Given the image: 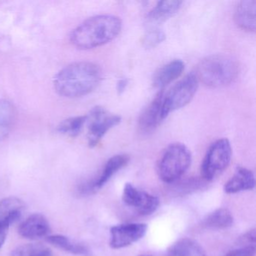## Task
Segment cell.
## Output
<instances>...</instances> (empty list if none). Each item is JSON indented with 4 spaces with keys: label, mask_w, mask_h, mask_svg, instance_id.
I'll use <instances>...</instances> for the list:
<instances>
[{
    "label": "cell",
    "mask_w": 256,
    "mask_h": 256,
    "mask_svg": "<svg viewBox=\"0 0 256 256\" xmlns=\"http://www.w3.org/2000/svg\"><path fill=\"white\" fill-rule=\"evenodd\" d=\"M102 80L98 66L90 62H77L67 66L54 78L55 90L66 98H78L94 90Z\"/></svg>",
    "instance_id": "1"
},
{
    "label": "cell",
    "mask_w": 256,
    "mask_h": 256,
    "mask_svg": "<svg viewBox=\"0 0 256 256\" xmlns=\"http://www.w3.org/2000/svg\"><path fill=\"white\" fill-rule=\"evenodd\" d=\"M122 26V20L116 16H94L73 31L71 42L74 47L82 50L101 47L116 38L120 34Z\"/></svg>",
    "instance_id": "2"
},
{
    "label": "cell",
    "mask_w": 256,
    "mask_h": 256,
    "mask_svg": "<svg viewBox=\"0 0 256 256\" xmlns=\"http://www.w3.org/2000/svg\"><path fill=\"white\" fill-rule=\"evenodd\" d=\"M239 72V64L234 59L228 55L215 54L200 60L194 74L205 86L218 88L233 83Z\"/></svg>",
    "instance_id": "3"
},
{
    "label": "cell",
    "mask_w": 256,
    "mask_h": 256,
    "mask_svg": "<svg viewBox=\"0 0 256 256\" xmlns=\"http://www.w3.org/2000/svg\"><path fill=\"white\" fill-rule=\"evenodd\" d=\"M192 154L184 144L169 145L158 163V174L166 184H172L182 178L191 166Z\"/></svg>",
    "instance_id": "4"
},
{
    "label": "cell",
    "mask_w": 256,
    "mask_h": 256,
    "mask_svg": "<svg viewBox=\"0 0 256 256\" xmlns=\"http://www.w3.org/2000/svg\"><path fill=\"white\" fill-rule=\"evenodd\" d=\"M232 149L227 138L216 140L206 151L202 162L200 173L204 179L212 181L221 174L230 164Z\"/></svg>",
    "instance_id": "5"
},
{
    "label": "cell",
    "mask_w": 256,
    "mask_h": 256,
    "mask_svg": "<svg viewBox=\"0 0 256 256\" xmlns=\"http://www.w3.org/2000/svg\"><path fill=\"white\" fill-rule=\"evenodd\" d=\"M198 84V79L194 72L190 73L163 96L162 108L164 118L172 112L185 107L192 101L197 92Z\"/></svg>",
    "instance_id": "6"
},
{
    "label": "cell",
    "mask_w": 256,
    "mask_h": 256,
    "mask_svg": "<svg viewBox=\"0 0 256 256\" xmlns=\"http://www.w3.org/2000/svg\"><path fill=\"white\" fill-rule=\"evenodd\" d=\"M88 122V144L90 148L96 146L106 133L120 124V116L112 114L104 108L97 106L94 108L86 115Z\"/></svg>",
    "instance_id": "7"
},
{
    "label": "cell",
    "mask_w": 256,
    "mask_h": 256,
    "mask_svg": "<svg viewBox=\"0 0 256 256\" xmlns=\"http://www.w3.org/2000/svg\"><path fill=\"white\" fill-rule=\"evenodd\" d=\"M122 202L140 216L154 214L160 206V199L154 194L126 184L122 190Z\"/></svg>",
    "instance_id": "8"
},
{
    "label": "cell",
    "mask_w": 256,
    "mask_h": 256,
    "mask_svg": "<svg viewBox=\"0 0 256 256\" xmlns=\"http://www.w3.org/2000/svg\"><path fill=\"white\" fill-rule=\"evenodd\" d=\"M130 161V157L126 154L114 156L108 160L101 174L96 179L82 182L78 186L77 193L80 196H88L102 188L120 170L125 167Z\"/></svg>",
    "instance_id": "9"
},
{
    "label": "cell",
    "mask_w": 256,
    "mask_h": 256,
    "mask_svg": "<svg viewBox=\"0 0 256 256\" xmlns=\"http://www.w3.org/2000/svg\"><path fill=\"white\" fill-rule=\"evenodd\" d=\"M148 229L145 223H126L113 226L110 230V246L115 250L130 246L142 239Z\"/></svg>",
    "instance_id": "10"
},
{
    "label": "cell",
    "mask_w": 256,
    "mask_h": 256,
    "mask_svg": "<svg viewBox=\"0 0 256 256\" xmlns=\"http://www.w3.org/2000/svg\"><path fill=\"white\" fill-rule=\"evenodd\" d=\"M163 92H160L142 112L138 120V128L144 134L155 131L160 122L164 119L163 114Z\"/></svg>",
    "instance_id": "11"
},
{
    "label": "cell",
    "mask_w": 256,
    "mask_h": 256,
    "mask_svg": "<svg viewBox=\"0 0 256 256\" xmlns=\"http://www.w3.org/2000/svg\"><path fill=\"white\" fill-rule=\"evenodd\" d=\"M25 204L19 198L10 196L0 200V228L8 230L10 226L23 215Z\"/></svg>",
    "instance_id": "12"
},
{
    "label": "cell",
    "mask_w": 256,
    "mask_h": 256,
    "mask_svg": "<svg viewBox=\"0 0 256 256\" xmlns=\"http://www.w3.org/2000/svg\"><path fill=\"white\" fill-rule=\"evenodd\" d=\"M50 230L48 221L44 216L40 214L30 216L18 228L19 234L28 239H38L46 236Z\"/></svg>",
    "instance_id": "13"
},
{
    "label": "cell",
    "mask_w": 256,
    "mask_h": 256,
    "mask_svg": "<svg viewBox=\"0 0 256 256\" xmlns=\"http://www.w3.org/2000/svg\"><path fill=\"white\" fill-rule=\"evenodd\" d=\"M256 186L254 174L250 169L238 167L232 178L224 186V192L235 194L240 192L252 190Z\"/></svg>",
    "instance_id": "14"
},
{
    "label": "cell",
    "mask_w": 256,
    "mask_h": 256,
    "mask_svg": "<svg viewBox=\"0 0 256 256\" xmlns=\"http://www.w3.org/2000/svg\"><path fill=\"white\" fill-rule=\"evenodd\" d=\"M256 0H245L238 2L234 13V20L240 29L248 32L256 31Z\"/></svg>",
    "instance_id": "15"
},
{
    "label": "cell",
    "mask_w": 256,
    "mask_h": 256,
    "mask_svg": "<svg viewBox=\"0 0 256 256\" xmlns=\"http://www.w3.org/2000/svg\"><path fill=\"white\" fill-rule=\"evenodd\" d=\"M185 65L180 60L170 61L160 68L154 76L152 84L156 88L163 89L182 74Z\"/></svg>",
    "instance_id": "16"
},
{
    "label": "cell",
    "mask_w": 256,
    "mask_h": 256,
    "mask_svg": "<svg viewBox=\"0 0 256 256\" xmlns=\"http://www.w3.org/2000/svg\"><path fill=\"white\" fill-rule=\"evenodd\" d=\"M182 1L170 0V1H160L156 6L150 12L148 20L151 24H161L174 16L182 6Z\"/></svg>",
    "instance_id": "17"
},
{
    "label": "cell",
    "mask_w": 256,
    "mask_h": 256,
    "mask_svg": "<svg viewBox=\"0 0 256 256\" xmlns=\"http://www.w3.org/2000/svg\"><path fill=\"white\" fill-rule=\"evenodd\" d=\"M167 256H206V254L198 242L185 238L178 240L169 247Z\"/></svg>",
    "instance_id": "18"
},
{
    "label": "cell",
    "mask_w": 256,
    "mask_h": 256,
    "mask_svg": "<svg viewBox=\"0 0 256 256\" xmlns=\"http://www.w3.org/2000/svg\"><path fill=\"white\" fill-rule=\"evenodd\" d=\"M16 119V110L10 102L0 100V142L8 137Z\"/></svg>",
    "instance_id": "19"
},
{
    "label": "cell",
    "mask_w": 256,
    "mask_h": 256,
    "mask_svg": "<svg viewBox=\"0 0 256 256\" xmlns=\"http://www.w3.org/2000/svg\"><path fill=\"white\" fill-rule=\"evenodd\" d=\"M47 241L52 245L71 254L85 256L89 254V250L86 246L74 242L64 235L56 234L48 236Z\"/></svg>",
    "instance_id": "20"
},
{
    "label": "cell",
    "mask_w": 256,
    "mask_h": 256,
    "mask_svg": "<svg viewBox=\"0 0 256 256\" xmlns=\"http://www.w3.org/2000/svg\"><path fill=\"white\" fill-rule=\"evenodd\" d=\"M234 217L226 208H218L206 216L204 220L205 227L212 229H224L233 224Z\"/></svg>",
    "instance_id": "21"
},
{
    "label": "cell",
    "mask_w": 256,
    "mask_h": 256,
    "mask_svg": "<svg viewBox=\"0 0 256 256\" xmlns=\"http://www.w3.org/2000/svg\"><path fill=\"white\" fill-rule=\"evenodd\" d=\"M11 256H54L52 250L40 244H28L19 246L13 250Z\"/></svg>",
    "instance_id": "22"
},
{
    "label": "cell",
    "mask_w": 256,
    "mask_h": 256,
    "mask_svg": "<svg viewBox=\"0 0 256 256\" xmlns=\"http://www.w3.org/2000/svg\"><path fill=\"white\" fill-rule=\"evenodd\" d=\"M86 115L70 118L61 122L58 126V130L62 134H68L71 137H76L80 134L84 126L86 124Z\"/></svg>",
    "instance_id": "23"
},
{
    "label": "cell",
    "mask_w": 256,
    "mask_h": 256,
    "mask_svg": "<svg viewBox=\"0 0 256 256\" xmlns=\"http://www.w3.org/2000/svg\"><path fill=\"white\" fill-rule=\"evenodd\" d=\"M166 38V36L163 31L158 29L151 30L145 34L142 40V44L145 48H154L161 44Z\"/></svg>",
    "instance_id": "24"
},
{
    "label": "cell",
    "mask_w": 256,
    "mask_h": 256,
    "mask_svg": "<svg viewBox=\"0 0 256 256\" xmlns=\"http://www.w3.org/2000/svg\"><path fill=\"white\" fill-rule=\"evenodd\" d=\"M256 248V246H239L234 250H230L224 256H254Z\"/></svg>",
    "instance_id": "25"
},
{
    "label": "cell",
    "mask_w": 256,
    "mask_h": 256,
    "mask_svg": "<svg viewBox=\"0 0 256 256\" xmlns=\"http://www.w3.org/2000/svg\"><path fill=\"white\" fill-rule=\"evenodd\" d=\"M256 229L253 228L244 234L238 239V245L239 246H256Z\"/></svg>",
    "instance_id": "26"
},
{
    "label": "cell",
    "mask_w": 256,
    "mask_h": 256,
    "mask_svg": "<svg viewBox=\"0 0 256 256\" xmlns=\"http://www.w3.org/2000/svg\"><path fill=\"white\" fill-rule=\"evenodd\" d=\"M128 84V80L127 78H122L120 80H118L116 83V89L118 91V94H124L126 90L127 86Z\"/></svg>",
    "instance_id": "27"
},
{
    "label": "cell",
    "mask_w": 256,
    "mask_h": 256,
    "mask_svg": "<svg viewBox=\"0 0 256 256\" xmlns=\"http://www.w3.org/2000/svg\"><path fill=\"white\" fill-rule=\"evenodd\" d=\"M7 230H8L0 228V248L2 246L6 240Z\"/></svg>",
    "instance_id": "28"
},
{
    "label": "cell",
    "mask_w": 256,
    "mask_h": 256,
    "mask_svg": "<svg viewBox=\"0 0 256 256\" xmlns=\"http://www.w3.org/2000/svg\"><path fill=\"white\" fill-rule=\"evenodd\" d=\"M150 256V254H142V256Z\"/></svg>",
    "instance_id": "29"
}]
</instances>
